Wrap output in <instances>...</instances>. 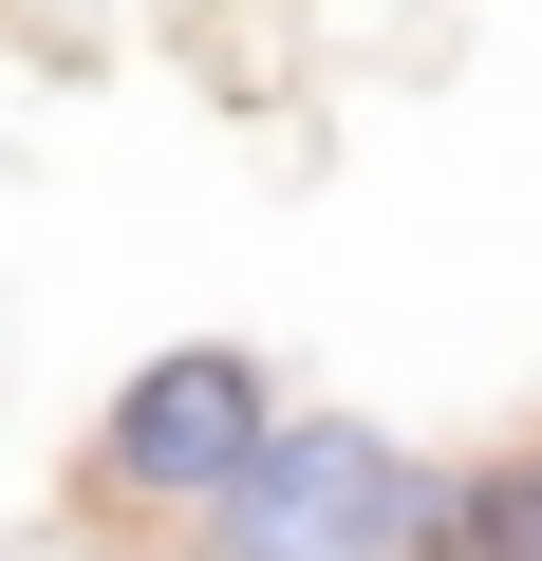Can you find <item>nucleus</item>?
Wrapping results in <instances>:
<instances>
[{
	"instance_id": "f257e3e1",
	"label": "nucleus",
	"mask_w": 542,
	"mask_h": 561,
	"mask_svg": "<svg viewBox=\"0 0 542 561\" xmlns=\"http://www.w3.org/2000/svg\"><path fill=\"white\" fill-rule=\"evenodd\" d=\"M430 505H449V486H430L393 431L300 412V431H262V449H243V486L206 505V542H224V561H412Z\"/></svg>"
},
{
	"instance_id": "f03ea898",
	"label": "nucleus",
	"mask_w": 542,
	"mask_h": 561,
	"mask_svg": "<svg viewBox=\"0 0 542 561\" xmlns=\"http://www.w3.org/2000/svg\"><path fill=\"white\" fill-rule=\"evenodd\" d=\"M262 431H281V393H262V356L187 337V356H150V375L113 393V431H94V486H113V505H224Z\"/></svg>"
},
{
	"instance_id": "7ed1b4c3",
	"label": "nucleus",
	"mask_w": 542,
	"mask_h": 561,
	"mask_svg": "<svg viewBox=\"0 0 542 561\" xmlns=\"http://www.w3.org/2000/svg\"><path fill=\"white\" fill-rule=\"evenodd\" d=\"M430 561H542V449H505L486 486L430 505Z\"/></svg>"
}]
</instances>
